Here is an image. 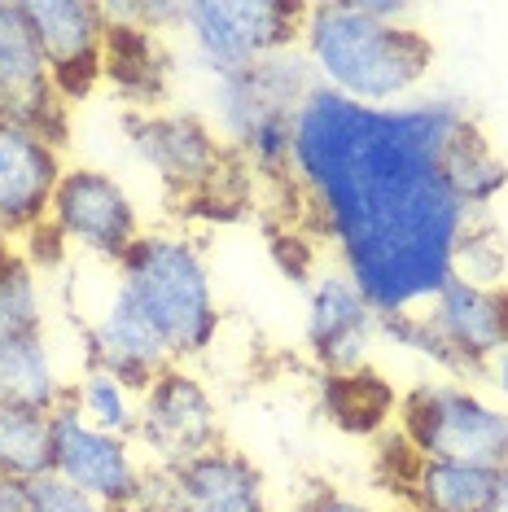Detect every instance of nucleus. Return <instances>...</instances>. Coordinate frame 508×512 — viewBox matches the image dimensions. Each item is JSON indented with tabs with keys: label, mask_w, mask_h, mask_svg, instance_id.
<instances>
[{
	"label": "nucleus",
	"mask_w": 508,
	"mask_h": 512,
	"mask_svg": "<svg viewBox=\"0 0 508 512\" xmlns=\"http://www.w3.org/2000/svg\"><path fill=\"white\" fill-rule=\"evenodd\" d=\"M40 62L62 101H84L106 79V18L92 0H18Z\"/></svg>",
	"instance_id": "obj_13"
},
{
	"label": "nucleus",
	"mask_w": 508,
	"mask_h": 512,
	"mask_svg": "<svg viewBox=\"0 0 508 512\" xmlns=\"http://www.w3.org/2000/svg\"><path fill=\"white\" fill-rule=\"evenodd\" d=\"M110 294L149 324L171 364L206 355L219 337V298L206 254L184 232H145L114 263Z\"/></svg>",
	"instance_id": "obj_3"
},
{
	"label": "nucleus",
	"mask_w": 508,
	"mask_h": 512,
	"mask_svg": "<svg viewBox=\"0 0 508 512\" xmlns=\"http://www.w3.org/2000/svg\"><path fill=\"white\" fill-rule=\"evenodd\" d=\"M53 469V416L0 407V477L36 482Z\"/></svg>",
	"instance_id": "obj_22"
},
{
	"label": "nucleus",
	"mask_w": 508,
	"mask_h": 512,
	"mask_svg": "<svg viewBox=\"0 0 508 512\" xmlns=\"http://www.w3.org/2000/svg\"><path fill=\"white\" fill-rule=\"evenodd\" d=\"M298 512H373L364 504V499L355 495H342V491H329V486H316L303 504H298Z\"/></svg>",
	"instance_id": "obj_27"
},
{
	"label": "nucleus",
	"mask_w": 508,
	"mask_h": 512,
	"mask_svg": "<svg viewBox=\"0 0 508 512\" xmlns=\"http://www.w3.org/2000/svg\"><path fill=\"white\" fill-rule=\"evenodd\" d=\"M31 512H114L106 504H97L92 495L75 491V486H66L62 477H36L31 482Z\"/></svg>",
	"instance_id": "obj_26"
},
{
	"label": "nucleus",
	"mask_w": 508,
	"mask_h": 512,
	"mask_svg": "<svg viewBox=\"0 0 508 512\" xmlns=\"http://www.w3.org/2000/svg\"><path fill=\"white\" fill-rule=\"evenodd\" d=\"M132 512H272L268 477L246 451L219 442L176 469H149Z\"/></svg>",
	"instance_id": "obj_10"
},
{
	"label": "nucleus",
	"mask_w": 508,
	"mask_h": 512,
	"mask_svg": "<svg viewBox=\"0 0 508 512\" xmlns=\"http://www.w3.org/2000/svg\"><path fill=\"white\" fill-rule=\"evenodd\" d=\"M469 123L456 97L355 106L316 88L294 123V176L320 237L381 320L421 316L456 276L473 219L443 180V149Z\"/></svg>",
	"instance_id": "obj_1"
},
{
	"label": "nucleus",
	"mask_w": 508,
	"mask_h": 512,
	"mask_svg": "<svg viewBox=\"0 0 508 512\" xmlns=\"http://www.w3.org/2000/svg\"><path fill=\"white\" fill-rule=\"evenodd\" d=\"M106 79L123 92L127 101L154 110L167 88V53L163 36H149L141 27H123V22H106Z\"/></svg>",
	"instance_id": "obj_21"
},
{
	"label": "nucleus",
	"mask_w": 508,
	"mask_h": 512,
	"mask_svg": "<svg viewBox=\"0 0 508 512\" xmlns=\"http://www.w3.org/2000/svg\"><path fill=\"white\" fill-rule=\"evenodd\" d=\"M325 407L329 416L351 434H373L399 412V399L377 372H346V377H325Z\"/></svg>",
	"instance_id": "obj_23"
},
{
	"label": "nucleus",
	"mask_w": 508,
	"mask_h": 512,
	"mask_svg": "<svg viewBox=\"0 0 508 512\" xmlns=\"http://www.w3.org/2000/svg\"><path fill=\"white\" fill-rule=\"evenodd\" d=\"M307 5L298 0H184V40L206 75H233L246 66L298 49Z\"/></svg>",
	"instance_id": "obj_7"
},
{
	"label": "nucleus",
	"mask_w": 508,
	"mask_h": 512,
	"mask_svg": "<svg viewBox=\"0 0 508 512\" xmlns=\"http://www.w3.org/2000/svg\"><path fill=\"white\" fill-rule=\"evenodd\" d=\"M438 342V368L447 377L487 372L508 346V285H478L452 276L438 298L421 311Z\"/></svg>",
	"instance_id": "obj_12"
},
{
	"label": "nucleus",
	"mask_w": 508,
	"mask_h": 512,
	"mask_svg": "<svg viewBox=\"0 0 508 512\" xmlns=\"http://www.w3.org/2000/svg\"><path fill=\"white\" fill-rule=\"evenodd\" d=\"M44 333V289L40 267L0 246V342Z\"/></svg>",
	"instance_id": "obj_25"
},
{
	"label": "nucleus",
	"mask_w": 508,
	"mask_h": 512,
	"mask_svg": "<svg viewBox=\"0 0 508 512\" xmlns=\"http://www.w3.org/2000/svg\"><path fill=\"white\" fill-rule=\"evenodd\" d=\"M403 508L408 512H482L495 491V473L469 464L421 460L408 447V469L395 473Z\"/></svg>",
	"instance_id": "obj_19"
},
{
	"label": "nucleus",
	"mask_w": 508,
	"mask_h": 512,
	"mask_svg": "<svg viewBox=\"0 0 508 512\" xmlns=\"http://www.w3.org/2000/svg\"><path fill=\"white\" fill-rule=\"evenodd\" d=\"M127 145L184 202H224L228 184H246V162L219 141V132L198 114L136 110L127 114Z\"/></svg>",
	"instance_id": "obj_6"
},
{
	"label": "nucleus",
	"mask_w": 508,
	"mask_h": 512,
	"mask_svg": "<svg viewBox=\"0 0 508 512\" xmlns=\"http://www.w3.org/2000/svg\"><path fill=\"white\" fill-rule=\"evenodd\" d=\"M62 176V145L31 127L0 123V232L31 237L49 224V206Z\"/></svg>",
	"instance_id": "obj_16"
},
{
	"label": "nucleus",
	"mask_w": 508,
	"mask_h": 512,
	"mask_svg": "<svg viewBox=\"0 0 508 512\" xmlns=\"http://www.w3.org/2000/svg\"><path fill=\"white\" fill-rule=\"evenodd\" d=\"M316 88L355 106H403L434 66V44L417 22H381L360 0L307 5L298 36Z\"/></svg>",
	"instance_id": "obj_2"
},
{
	"label": "nucleus",
	"mask_w": 508,
	"mask_h": 512,
	"mask_svg": "<svg viewBox=\"0 0 508 512\" xmlns=\"http://www.w3.org/2000/svg\"><path fill=\"white\" fill-rule=\"evenodd\" d=\"M84 368L114 372L127 386L145 390L149 381L163 368H171V359L163 351L145 320H136L119 298H106L97 311L84 320Z\"/></svg>",
	"instance_id": "obj_17"
},
{
	"label": "nucleus",
	"mask_w": 508,
	"mask_h": 512,
	"mask_svg": "<svg viewBox=\"0 0 508 512\" xmlns=\"http://www.w3.org/2000/svg\"><path fill=\"white\" fill-rule=\"evenodd\" d=\"M311 92H316V75H311L303 49L263 57V62L233 75H215L211 106H215L219 141L246 162L250 176L290 180L294 123Z\"/></svg>",
	"instance_id": "obj_4"
},
{
	"label": "nucleus",
	"mask_w": 508,
	"mask_h": 512,
	"mask_svg": "<svg viewBox=\"0 0 508 512\" xmlns=\"http://www.w3.org/2000/svg\"><path fill=\"white\" fill-rule=\"evenodd\" d=\"M0 512H31V482L0 477Z\"/></svg>",
	"instance_id": "obj_28"
},
{
	"label": "nucleus",
	"mask_w": 508,
	"mask_h": 512,
	"mask_svg": "<svg viewBox=\"0 0 508 512\" xmlns=\"http://www.w3.org/2000/svg\"><path fill=\"white\" fill-rule=\"evenodd\" d=\"M377 337H381V316L368 307V298L351 285V276L342 267L311 281L303 342L311 364L325 377H346V372L368 368Z\"/></svg>",
	"instance_id": "obj_14"
},
{
	"label": "nucleus",
	"mask_w": 508,
	"mask_h": 512,
	"mask_svg": "<svg viewBox=\"0 0 508 512\" xmlns=\"http://www.w3.org/2000/svg\"><path fill=\"white\" fill-rule=\"evenodd\" d=\"M482 512H508V469L495 473V491H491V499H487V508Z\"/></svg>",
	"instance_id": "obj_30"
},
{
	"label": "nucleus",
	"mask_w": 508,
	"mask_h": 512,
	"mask_svg": "<svg viewBox=\"0 0 508 512\" xmlns=\"http://www.w3.org/2000/svg\"><path fill=\"white\" fill-rule=\"evenodd\" d=\"M71 403V381L57 368L49 337H18L0 342V407L53 416Z\"/></svg>",
	"instance_id": "obj_18"
},
{
	"label": "nucleus",
	"mask_w": 508,
	"mask_h": 512,
	"mask_svg": "<svg viewBox=\"0 0 508 512\" xmlns=\"http://www.w3.org/2000/svg\"><path fill=\"white\" fill-rule=\"evenodd\" d=\"M71 407L88 425L106 429L114 438H136V416H141V390L119 381L114 372L84 368V377L71 381Z\"/></svg>",
	"instance_id": "obj_24"
},
{
	"label": "nucleus",
	"mask_w": 508,
	"mask_h": 512,
	"mask_svg": "<svg viewBox=\"0 0 508 512\" xmlns=\"http://www.w3.org/2000/svg\"><path fill=\"white\" fill-rule=\"evenodd\" d=\"M0 123L66 141V101L53 88L18 0H0Z\"/></svg>",
	"instance_id": "obj_15"
},
{
	"label": "nucleus",
	"mask_w": 508,
	"mask_h": 512,
	"mask_svg": "<svg viewBox=\"0 0 508 512\" xmlns=\"http://www.w3.org/2000/svg\"><path fill=\"white\" fill-rule=\"evenodd\" d=\"M395 434L421 460L469 464L500 473L508 469V407L482 399L456 377L417 381L399 394Z\"/></svg>",
	"instance_id": "obj_5"
},
{
	"label": "nucleus",
	"mask_w": 508,
	"mask_h": 512,
	"mask_svg": "<svg viewBox=\"0 0 508 512\" xmlns=\"http://www.w3.org/2000/svg\"><path fill=\"white\" fill-rule=\"evenodd\" d=\"M49 232L57 246L88 254L97 263H119L145 237L132 193L101 167H66L49 206Z\"/></svg>",
	"instance_id": "obj_8"
},
{
	"label": "nucleus",
	"mask_w": 508,
	"mask_h": 512,
	"mask_svg": "<svg viewBox=\"0 0 508 512\" xmlns=\"http://www.w3.org/2000/svg\"><path fill=\"white\" fill-rule=\"evenodd\" d=\"M136 447L149 469H176V464L215 451L224 442L219 407L198 372L184 364L163 368L141 390V416H136Z\"/></svg>",
	"instance_id": "obj_9"
},
{
	"label": "nucleus",
	"mask_w": 508,
	"mask_h": 512,
	"mask_svg": "<svg viewBox=\"0 0 508 512\" xmlns=\"http://www.w3.org/2000/svg\"><path fill=\"white\" fill-rule=\"evenodd\" d=\"M443 180L469 215H487L495 197L508 189V162L495 154V145L473 119L443 149Z\"/></svg>",
	"instance_id": "obj_20"
},
{
	"label": "nucleus",
	"mask_w": 508,
	"mask_h": 512,
	"mask_svg": "<svg viewBox=\"0 0 508 512\" xmlns=\"http://www.w3.org/2000/svg\"><path fill=\"white\" fill-rule=\"evenodd\" d=\"M487 372H491L495 390H500V399H504V407H508V346H504V351L491 359V368H487Z\"/></svg>",
	"instance_id": "obj_29"
},
{
	"label": "nucleus",
	"mask_w": 508,
	"mask_h": 512,
	"mask_svg": "<svg viewBox=\"0 0 508 512\" xmlns=\"http://www.w3.org/2000/svg\"><path fill=\"white\" fill-rule=\"evenodd\" d=\"M49 473L114 512H132L145 491L149 464L132 438H114L106 429L88 425L66 403L62 412H53V469Z\"/></svg>",
	"instance_id": "obj_11"
}]
</instances>
